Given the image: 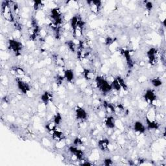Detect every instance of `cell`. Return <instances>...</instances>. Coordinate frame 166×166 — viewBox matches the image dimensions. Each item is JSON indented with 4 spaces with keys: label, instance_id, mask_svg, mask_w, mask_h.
Here are the masks:
<instances>
[{
    "label": "cell",
    "instance_id": "cell-1",
    "mask_svg": "<svg viewBox=\"0 0 166 166\" xmlns=\"http://www.w3.org/2000/svg\"><path fill=\"white\" fill-rule=\"evenodd\" d=\"M95 82H96V86L103 93H107L112 90L111 83H109L107 80L105 79L104 77H102L97 76L95 79Z\"/></svg>",
    "mask_w": 166,
    "mask_h": 166
},
{
    "label": "cell",
    "instance_id": "cell-2",
    "mask_svg": "<svg viewBox=\"0 0 166 166\" xmlns=\"http://www.w3.org/2000/svg\"><path fill=\"white\" fill-rule=\"evenodd\" d=\"M2 15L5 20L9 22H14V17L12 10L11 5H10L9 2H3L2 5Z\"/></svg>",
    "mask_w": 166,
    "mask_h": 166
},
{
    "label": "cell",
    "instance_id": "cell-3",
    "mask_svg": "<svg viewBox=\"0 0 166 166\" xmlns=\"http://www.w3.org/2000/svg\"><path fill=\"white\" fill-rule=\"evenodd\" d=\"M8 46L9 49L16 55H20V51L23 48L22 44L20 42L14 39H10L9 40Z\"/></svg>",
    "mask_w": 166,
    "mask_h": 166
},
{
    "label": "cell",
    "instance_id": "cell-4",
    "mask_svg": "<svg viewBox=\"0 0 166 166\" xmlns=\"http://www.w3.org/2000/svg\"><path fill=\"white\" fill-rule=\"evenodd\" d=\"M51 19L56 26L62 22V16L61 10L58 8L53 9L51 11Z\"/></svg>",
    "mask_w": 166,
    "mask_h": 166
},
{
    "label": "cell",
    "instance_id": "cell-5",
    "mask_svg": "<svg viewBox=\"0 0 166 166\" xmlns=\"http://www.w3.org/2000/svg\"><path fill=\"white\" fill-rule=\"evenodd\" d=\"M17 86L18 88L20 91L26 95H29V93H31V89L30 86L29 85V82L25 81L23 79H16Z\"/></svg>",
    "mask_w": 166,
    "mask_h": 166
},
{
    "label": "cell",
    "instance_id": "cell-6",
    "mask_svg": "<svg viewBox=\"0 0 166 166\" xmlns=\"http://www.w3.org/2000/svg\"><path fill=\"white\" fill-rule=\"evenodd\" d=\"M69 151L72 154V158H73L75 160H81L82 159H83V157H84V152H83V151L79 149L77 146H70L69 147Z\"/></svg>",
    "mask_w": 166,
    "mask_h": 166
},
{
    "label": "cell",
    "instance_id": "cell-7",
    "mask_svg": "<svg viewBox=\"0 0 166 166\" xmlns=\"http://www.w3.org/2000/svg\"><path fill=\"white\" fill-rule=\"evenodd\" d=\"M87 3L89 6L90 10L92 13L97 14L99 13V12L101 7V2L96 1V0H92V1H88Z\"/></svg>",
    "mask_w": 166,
    "mask_h": 166
},
{
    "label": "cell",
    "instance_id": "cell-8",
    "mask_svg": "<svg viewBox=\"0 0 166 166\" xmlns=\"http://www.w3.org/2000/svg\"><path fill=\"white\" fill-rule=\"evenodd\" d=\"M144 98L147 103H149L151 105H153L154 103H156L157 101L156 95L155 92L152 90H151V89H149V90H146L144 94Z\"/></svg>",
    "mask_w": 166,
    "mask_h": 166
},
{
    "label": "cell",
    "instance_id": "cell-9",
    "mask_svg": "<svg viewBox=\"0 0 166 166\" xmlns=\"http://www.w3.org/2000/svg\"><path fill=\"white\" fill-rule=\"evenodd\" d=\"M75 117L77 120H85L88 117V113L84 109L78 106V108L75 109Z\"/></svg>",
    "mask_w": 166,
    "mask_h": 166
},
{
    "label": "cell",
    "instance_id": "cell-10",
    "mask_svg": "<svg viewBox=\"0 0 166 166\" xmlns=\"http://www.w3.org/2000/svg\"><path fill=\"white\" fill-rule=\"evenodd\" d=\"M157 50L155 48H151L149 51H147V55L149 58V62L151 64H155V62H157L158 56H157Z\"/></svg>",
    "mask_w": 166,
    "mask_h": 166
},
{
    "label": "cell",
    "instance_id": "cell-11",
    "mask_svg": "<svg viewBox=\"0 0 166 166\" xmlns=\"http://www.w3.org/2000/svg\"><path fill=\"white\" fill-rule=\"evenodd\" d=\"M134 130L135 133L137 134V136L140 135L141 134H144L145 130H146V127L144 124L142 123L141 121H136L134 124Z\"/></svg>",
    "mask_w": 166,
    "mask_h": 166
},
{
    "label": "cell",
    "instance_id": "cell-12",
    "mask_svg": "<svg viewBox=\"0 0 166 166\" xmlns=\"http://www.w3.org/2000/svg\"><path fill=\"white\" fill-rule=\"evenodd\" d=\"M97 145L100 150L105 152L109 150L110 141L107 138H103L101 140H99L97 142Z\"/></svg>",
    "mask_w": 166,
    "mask_h": 166
},
{
    "label": "cell",
    "instance_id": "cell-13",
    "mask_svg": "<svg viewBox=\"0 0 166 166\" xmlns=\"http://www.w3.org/2000/svg\"><path fill=\"white\" fill-rule=\"evenodd\" d=\"M104 123L106 127L109 129H114L116 127V120L114 117L112 116H109L107 117H106Z\"/></svg>",
    "mask_w": 166,
    "mask_h": 166
},
{
    "label": "cell",
    "instance_id": "cell-14",
    "mask_svg": "<svg viewBox=\"0 0 166 166\" xmlns=\"http://www.w3.org/2000/svg\"><path fill=\"white\" fill-rule=\"evenodd\" d=\"M64 77L69 83H72L75 79L73 71L71 69H67L64 72Z\"/></svg>",
    "mask_w": 166,
    "mask_h": 166
},
{
    "label": "cell",
    "instance_id": "cell-15",
    "mask_svg": "<svg viewBox=\"0 0 166 166\" xmlns=\"http://www.w3.org/2000/svg\"><path fill=\"white\" fill-rule=\"evenodd\" d=\"M145 123L147 124V128L149 130H157L159 127V124L155 120H150L147 116L145 117Z\"/></svg>",
    "mask_w": 166,
    "mask_h": 166
},
{
    "label": "cell",
    "instance_id": "cell-16",
    "mask_svg": "<svg viewBox=\"0 0 166 166\" xmlns=\"http://www.w3.org/2000/svg\"><path fill=\"white\" fill-rule=\"evenodd\" d=\"M51 134H52L53 139L56 140L57 141H61V140H64L65 136L64 135V133L60 130H58V129L57 128Z\"/></svg>",
    "mask_w": 166,
    "mask_h": 166
},
{
    "label": "cell",
    "instance_id": "cell-17",
    "mask_svg": "<svg viewBox=\"0 0 166 166\" xmlns=\"http://www.w3.org/2000/svg\"><path fill=\"white\" fill-rule=\"evenodd\" d=\"M123 54L126 59L127 63L128 64V66L129 67H132L133 66V61L132 60L131 55H130V51L128 50H123Z\"/></svg>",
    "mask_w": 166,
    "mask_h": 166
},
{
    "label": "cell",
    "instance_id": "cell-18",
    "mask_svg": "<svg viewBox=\"0 0 166 166\" xmlns=\"http://www.w3.org/2000/svg\"><path fill=\"white\" fill-rule=\"evenodd\" d=\"M51 100V93L49 92H44L41 96V101L42 103L45 105H47L49 104Z\"/></svg>",
    "mask_w": 166,
    "mask_h": 166
},
{
    "label": "cell",
    "instance_id": "cell-19",
    "mask_svg": "<svg viewBox=\"0 0 166 166\" xmlns=\"http://www.w3.org/2000/svg\"><path fill=\"white\" fill-rule=\"evenodd\" d=\"M83 75H84V77L88 80L90 81L93 79V73L90 69H83Z\"/></svg>",
    "mask_w": 166,
    "mask_h": 166
},
{
    "label": "cell",
    "instance_id": "cell-20",
    "mask_svg": "<svg viewBox=\"0 0 166 166\" xmlns=\"http://www.w3.org/2000/svg\"><path fill=\"white\" fill-rule=\"evenodd\" d=\"M45 128L51 133L57 128V125L54 121H50L45 124Z\"/></svg>",
    "mask_w": 166,
    "mask_h": 166
},
{
    "label": "cell",
    "instance_id": "cell-21",
    "mask_svg": "<svg viewBox=\"0 0 166 166\" xmlns=\"http://www.w3.org/2000/svg\"><path fill=\"white\" fill-rule=\"evenodd\" d=\"M69 49L73 52V53H75V51H77V49L78 50V47H77V44L73 40H70V41H68V42L66 43Z\"/></svg>",
    "mask_w": 166,
    "mask_h": 166
},
{
    "label": "cell",
    "instance_id": "cell-22",
    "mask_svg": "<svg viewBox=\"0 0 166 166\" xmlns=\"http://www.w3.org/2000/svg\"><path fill=\"white\" fill-rule=\"evenodd\" d=\"M55 61L56 62L57 66L58 68H64L65 66V65H66V63H65V61L62 57H57L55 58Z\"/></svg>",
    "mask_w": 166,
    "mask_h": 166
},
{
    "label": "cell",
    "instance_id": "cell-23",
    "mask_svg": "<svg viewBox=\"0 0 166 166\" xmlns=\"http://www.w3.org/2000/svg\"><path fill=\"white\" fill-rule=\"evenodd\" d=\"M151 85L155 88H160L162 85V81L158 78H154L151 80Z\"/></svg>",
    "mask_w": 166,
    "mask_h": 166
},
{
    "label": "cell",
    "instance_id": "cell-24",
    "mask_svg": "<svg viewBox=\"0 0 166 166\" xmlns=\"http://www.w3.org/2000/svg\"><path fill=\"white\" fill-rule=\"evenodd\" d=\"M111 86H112V89H114V90H115L116 91H120L121 89V85L119 83V82H118L117 79L113 80V81L112 82Z\"/></svg>",
    "mask_w": 166,
    "mask_h": 166
},
{
    "label": "cell",
    "instance_id": "cell-25",
    "mask_svg": "<svg viewBox=\"0 0 166 166\" xmlns=\"http://www.w3.org/2000/svg\"><path fill=\"white\" fill-rule=\"evenodd\" d=\"M13 72L15 73V74L18 75L20 76H25L26 72L21 67H14L13 68Z\"/></svg>",
    "mask_w": 166,
    "mask_h": 166
},
{
    "label": "cell",
    "instance_id": "cell-26",
    "mask_svg": "<svg viewBox=\"0 0 166 166\" xmlns=\"http://www.w3.org/2000/svg\"><path fill=\"white\" fill-rule=\"evenodd\" d=\"M62 121V117L61 116V114L60 113H57L54 117H53V121L55 123V124L57 125H58V124H60L61 123Z\"/></svg>",
    "mask_w": 166,
    "mask_h": 166
},
{
    "label": "cell",
    "instance_id": "cell-27",
    "mask_svg": "<svg viewBox=\"0 0 166 166\" xmlns=\"http://www.w3.org/2000/svg\"><path fill=\"white\" fill-rule=\"evenodd\" d=\"M44 2H42V1H34L33 2V8L35 10H37L40 9L42 8V6L45 5L44 4Z\"/></svg>",
    "mask_w": 166,
    "mask_h": 166
},
{
    "label": "cell",
    "instance_id": "cell-28",
    "mask_svg": "<svg viewBox=\"0 0 166 166\" xmlns=\"http://www.w3.org/2000/svg\"><path fill=\"white\" fill-rule=\"evenodd\" d=\"M82 144H83L82 140L79 137H77L73 140V145H75V146H77V147L81 146L82 145Z\"/></svg>",
    "mask_w": 166,
    "mask_h": 166
},
{
    "label": "cell",
    "instance_id": "cell-29",
    "mask_svg": "<svg viewBox=\"0 0 166 166\" xmlns=\"http://www.w3.org/2000/svg\"><path fill=\"white\" fill-rule=\"evenodd\" d=\"M103 164L106 166H109V165H113V161H112V160L111 158H105L103 161Z\"/></svg>",
    "mask_w": 166,
    "mask_h": 166
},
{
    "label": "cell",
    "instance_id": "cell-30",
    "mask_svg": "<svg viewBox=\"0 0 166 166\" xmlns=\"http://www.w3.org/2000/svg\"><path fill=\"white\" fill-rule=\"evenodd\" d=\"M145 6L146 10H147L148 11L151 10L152 7H153V5H152V2H146Z\"/></svg>",
    "mask_w": 166,
    "mask_h": 166
}]
</instances>
